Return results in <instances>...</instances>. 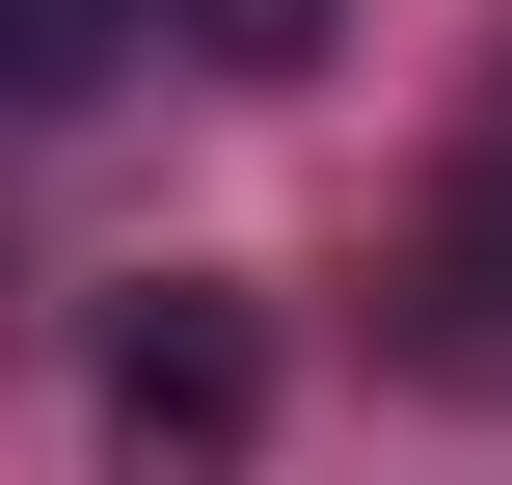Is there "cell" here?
Here are the masks:
<instances>
[{"label":"cell","instance_id":"277c9868","mask_svg":"<svg viewBox=\"0 0 512 485\" xmlns=\"http://www.w3.org/2000/svg\"><path fill=\"white\" fill-rule=\"evenodd\" d=\"M162 27H189V54H216V81H297V54H324V27H351V0H162Z\"/></svg>","mask_w":512,"mask_h":485},{"label":"cell","instance_id":"6da1fadb","mask_svg":"<svg viewBox=\"0 0 512 485\" xmlns=\"http://www.w3.org/2000/svg\"><path fill=\"white\" fill-rule=\"evenodd\" d=\"M81 432H108V485H243L270 459V297H243V270H135Z\"/></svg>","mask_w":512,"mask_h":485},{"label":"cell","instance_id":"3957f363","mask_svg":"<svg viewBox=\"0 0 512 485\" xmlns=\"http://www.w3.org/2000/svg\"><path fill=\"white\" fill-rule=\"evenodd\" d=\"M135 27H162V0H0V108H108Z\"/></svg>","mask_w":512,"mask_h":485},{"label":"cell","instance_id":"7a4b0ae2","mask_svg":"<svg viewBox=\"0 0 512 485\" xmlns=\"http://www.w3.org/2000/svg\"><path fill=\"white\" fill-rule=\"evenodd\" d=\"M405 351L432 378H512V135L432 189V243H405Z\"/></svg>","mask_w":512,"mask_h":485}]
</instances>
